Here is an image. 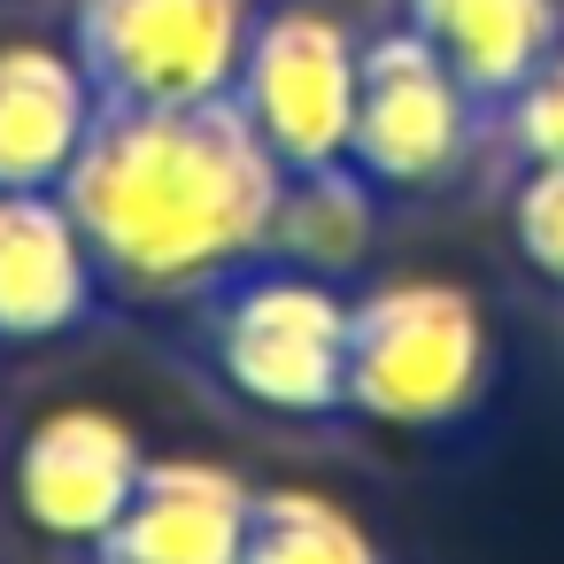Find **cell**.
<instances>
[{
  "mask_svg": "<svg viewBox=\"0 0 564 564\" xmlns=\"http://www.w3.org/2000/svg\"><path fill=\"white\" fill-rule=\"evenodd\" d=\"M279 194L286 171L232 94L194 109H101L63 178L109 294L132 302H202L240 263L271 256Z\"/></svg>",
  "mask_w": 564,
  "mask_h": 564,
  "instance_id": "obj_1",
  "label": "cell"
},
{
  "mask_svg": "<svg viewBox=\"0 0 564 564\" xmlns=\"http://www.w3.org/2000/svg\"><path fill=\"white\" fill-rule=\"evenodd\" d=\"M495 394V333L456 279H379L348 294V417L456 433Z\"/></svg>",
  "mask_w": 564,
  "mask_h": 564,
  "instance_id": "obj_2",
  "label": "cell"
},
{
  "mask_svg": "<svg viewBox=\"0 0 564 564\" xmlns=\"http://www.w3.org/2000/svg\"><path fill=\"white\" fill-rule=\"evenodd\" d=\"M202 348H209V371L263 417H286V425L348 417V294H340V279L256 256L225 286L202 294Z\"/></svg>",
  "mask_w": 564,
  "mask_h": 564,
  "instance_id": "obj_3",
  "label": "cell"
},
{
  "mask_svg": "<svg viewBox=\"0 0 564 564\" xmlns=\"http://www.w3.org/2000/svg\"><path fill=\"white\" fill-rule=\"evenodd\" d=\"M256 32V0H70V55L101 109L225 101Z\"/></svg>",
  "mask_w": 564,
  "mask_h": 564,
  "instance_id": "obj_4",
  "label": "cell"
},
{
  "mask_svg": "<svg viewBox=\"0 0 564 564\" xmlns=\"http://www.w3.org/2000/svg\"><path fill=\"white\" fill-rule=\"evenodd\" d=\"M356 70H364V40L317 0H286V9H263L248 32L232 109L256 124L279 171H325L348 163Z\"/></svg>",
  "mask_w": 564,
  "mask_h": 564,
  "instance_id": "obj_5",
  "label": "cell"
},
{
  "mask_svg": "<svg viewBox=\"0 0 564 564\" xmlns=\"http://www.w3.org/2000/svg\"><path fill=\"white\" fill-rule=\"evenodd\" d=\"M479 140H487L479 101L456 86V70L410 24H387L364 40L348 163L379 194H441L448 178H464Z\"/></svg>",
  "mask_w": 564,
  "mask_h": 564,
  "instance_id": "obj_6",
  "label": "cell"
},
{
  "mask_svg": "<svg viewBox=\"0 0 564 564\" xmlns=\"http://www.w3.org/2000/svg\"><path fill=\"white\" fill-rule=\"evenodd\" d=\"M140 471H148V441L132 433V417L101 402H63L24 425L9 456V502L32 533L63 549H94L124 518Z\"/></svg>",
  "mask_w": 564,
  "mask_h": 564,
  "instance_id": "obj_7",
  "label": "cell"
},
{
  "mask_svg": "<svg viewBox=\"0 0 564 564\" xmlns=\"http://www.w3.org/2000/svg\"><path fill=\"white\" fill-rule=\"evenodd\" d=\"M101 294V256L63 186H0V340H63Z\"/></svg>",
  "mask_w": 564,
  "mask_h": 564,
  "instance_id": "obj_8",
  "label": "cell"
},
{
  "mask_svg": "<svg viewBox=\"0 0 564 564\" xmlns=\"http://www.w3.org/2000/svg\"><path fill=\"white\" fill-rule=\"evenodd\" d=\"M256 487L209 456H148L124 518L86 549L94 564H240Z\"/></svg>",
  "mask_w": 564,
  "mask_h": 564,
  "instance_id": "obj_9",
  "label": "cell"
},
{
  "mask_svg": "<svg viewBox=\"0 0 564 564\" xmlns=\"http://www.w3.org/2000/svg\"><path fill=\"white\" fill-rule=\"evenodd\" d=\"M101 124V94L70 47H0V186H63Z\"/></svg>",
  "mask_w": 564,
  "mask_h": 564,
  "instance_id": "obj_10",
  "label": "cell"
},
{
  "mask_svg": "<svg viewBox=\"0 0 564 564\" xmlns=\"http://www.w3.org/2000/svg\"><path fill=\"white\" fill-rule=\"evenodd\" d=\"M402 24L456 70L495 132L510 94L564 47V0H402Z\"/></svg>",
  "mask_w": 564,
  "mask_h": 564,
  "instance_id": "obj_11",
  "label": "cell"
},
{
  "mask_svg": "<svg viewBox=\"0 0 564 564\" xmlns=\"http://www.w3.org/2000/svg\"><path fill=\"white\" fill-rule=\"evenodd\" d=\"M371 225H379V186L356 163H325V171H286L279 217H271V256L317 279H348L371 256Z\"/></svg>",
  "mask_w": 564,
  "mask_h": 564,
  "instance_id": "obj_12",
  "label": "cell"
},
{
  "mask_svg": "<svg viewBox=\"0 0 564 564\" xmlns=\"http://www.w3.org/2000/svg\"><path fill=\"white\" fill-rule=\"evenodd\" d=\"M240 564H387L371 525L317 487H256Z\"/></svg>",
  "mask_w": 564,
  "mask_h": 564,
  "instance_id": "obj_13",
  "label": "cell"
},
{
  "mask_svg": "<svg viewBox=\"0 0 564 564\" xmlns=\"http://www.w3.org/2000/svg\"><path fill=\"white\" fill-rule=\"evenodd\" d=\"M510 248L541 286L564 294V163H525L510 178Z\"/></svg>",
  "mask_w": 564,
  "mask_h": 564,
  "instance_id": "obj_14",
  "label": "cell"
},
{
  "mask_svg": "<svg viewBox=\"0 0 564 564\" xmlns=\"http://www.w3.org/2000/svg\"><path fill=\"white\" fill-rule=\"evenodd\" d=\"M495 140L510 148V163H564V47L510 94V109L495 117Z\"/></svg>",
  "mask_w": 564,
  "mask_h": 564,
  "instance_id": "obj_15",
  "label": "cell"
}]
</instances>
